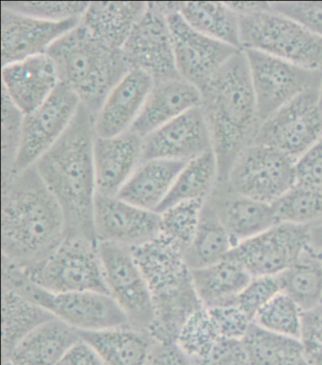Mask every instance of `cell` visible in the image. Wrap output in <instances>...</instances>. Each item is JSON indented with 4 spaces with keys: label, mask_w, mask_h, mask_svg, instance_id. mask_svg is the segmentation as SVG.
Instances as JSON below:
<instances>
[{
    "label": "cell",
    "mask_w": 322,
    "mask_h": 365,
    "mask_svg": "<svg viewBox=\"0 0 322 365\" xmlns=\"http://www.w3.org/2000/svg\"><path fill=\"white\" fill-rule=\"evenodd\" d=\"M108 294L130 326L149 331L155 312L152 295L130 248L98 242Z\"/></svg>",
    "instance_id": "cell-12"
},
{
    "label": "cell",
    "mask_w": 322,
    "mask_h": 365,
    "mask_svg": "<svg viewBox=\"0 0 322 365\" xmlns=\"http://www.w3.org/2000/svg\"><path fill=\"white\" fill-rule=\"evenodd\" d=\"M217 181L219 164L214 150H210L185 164L156 212L161 213L180 202L197 200L205 201Z\"/></svg>",
    "instance_id": "cell-33"
},
{
    "label": "cell",
    "mask_w": 322,
    "mask_h": 365,
    "mask_svg": "<svg viewBox=\"0 0 322 365\" xmlns=\"http://www.w3.org/2000/svg\"><path fill=\"white\" fill-rule=\"evenodd\" d=\"M147 365H195L176 344L156 343Z\"/></svg>",
    "instance_id": "cell-48"
},
{
    "label": "cell",
    "mask_w": 322,
    "mask_h": 365,
    "mask_svg": "<svg viewBox=\"0 0 322 365\" xmlns=\"http://www.w3.org/2000/svg\"><path fill=\"white\" fill-rule=\"evenodd\" d=\"M152 78L138 69H130L112 89L95 118L97 137H117L130 131L152 91Z\"/></svg>",
    "instance_id": "cell-21"
},
{
    "label": "cell",
    "mask_w": 322,
    "mask_h": 365,
    "mask_svg": "<svg viewBox=\"0 0 322 365\" xmlns=\"http://www.w3.org/2000/svg\"><path fill=\"white\" fill-rule=\"evenodd\" d=\"M261 123L306 89L321 85L322 71H311L254 49H244Z\"/></svg>",
    "instance_id": "cell-11"
},
{
    "label": "cell",
    "mask_w": 322,
    "mask_h": 365,
    "mask_svg": "<svg viewBox=\"0 0 322 365\" xmlns=\"http://www.w3.org/2000/svg\"><path fill=\"white\" fill-rule=\"evenodd\" d=\"M177 71L182 79L202 91L214 74L240 49L217 41L191 27L177 11L167 14Z\"/></svg>",
    "instance_id": "cell-15"
},
{
    "label": "cell",
    "mask_w": 322,
    "mask_h": 365,
    "mask_svg": "<svg viewBox=\"0 0 322 365\" xmlns=\"http://www.w3.org/2000/svg\"><path fill=\"white\" fill-rule=\"evenodd\" d=\"M296 185L322 192V138L296 162Z\"/></svg>",
    "instance_id": "cell-46"
},
{
    "label": "cell",
    "mask_w": 322,
    "mask_h": 365,
    "mask_svg": "<svg viewBox=\"0 0 322 365\" xmlns=\"http://www.w3.org/2000/svg\"><path fill=\"white\" fill-rule=\"evenodd\" d=\"M280 292H282V288L278 275L252 277L237 297V305L249 320L254 322L261 309Z\"/></svg>",
    "instance_id": "cell-42"
},
{
    "label": "cell",
    "mask_w": 322,
    "mask_h": 365,
    "mask_svg": "<svg viewBox=\"0 0 322 365\" xmlns=\"http://www.w3.org/2000/svg\"><path fill=\"white\" fill-rule=\"evenodd\" d=\"M205 201L197 200L180 202L159 213V235L170 240L185 254L198 230Z\"/></svg>",
    "instance_id": "cell-36"
},
{
    "label": "cell",
    "mask_w": 322,
    "mask_h": 365,
    "mask_svg": "<svg viewBox=\"0 0 322 365\" xmlns=\"http://www.w3.org/2000/svg\"><path fill=\"white\" fill-rule=\"evenodd\" d=\"M279 222L310 225L322 220V192L295 185L271 205Z\"/></svg>",
    "instance_id": "cell-37"
},
{
    "label": "cell",
    "mask_w": 322,
    "mask_h": 365,
    "mask_svg": "<svg viewBox=\"0 0 322 365\" xmlns=\"http://www.w3.org/2000/svg\"><path fill=\"white\" fill-rule=\"evenodd\" d=\"M2 289L42 307L79 331L128 326L129 321L108 294L98 292L53 294L41 288L16 263L2 259Z\"/></svg>",
    "instance_id": "cell-6"
},
{
    "label": "cell",
    "mask_w": 322,
    "mask_h": 365,
    "mask_svg": "<svg viewBox=\"0 0 322 365\" xmlns=\"http://www.w3.org/2000/svg\"><path fill=\"white\" fill-rule=\"evenodd\" d=\"M301 341L311 365H322V303L303 312Z\"/></svg>",
    "instance_id": "cell-45"
},
{
    "label": "cell",
    "mask_w": 322,
    "mask_h": 365,
    "mask_svg": "<svg viewBox=\"0 0 322 365\" xmlns=\"http://www.w3.org/2000/svg\"><path fill=\"white\" fill-rule=\"evenodd\" d=\"M187 163L167 159L141 162L117 196L135 207L156 212Z\"/></svg>",
    "instance_id": "cell-26"
},
{
    "label": "cell",
    "mask_w": 322,
    "mask_h": 365,
    "mask_svg": "<svg viewBox=\"0 0 322 365\" xmlns=\"http://www.w3.org/2000/svg\"><path fill=\"white\" fill-rule=\"evenodd\" d=\"M2 88L24 115L30 114L59 86L56 66L48 54L2 66Z\"/></svg>",
    "instance_id": "cell-22"
},
{
    "label": "cell",
    "mask_w": 322,
    "mask_h": 365,
    "mask_svg": "<svg viewBox=\"0 0 322 365\" xmlns=\"http://www.w3.org/2000/svg\"><path fill=\"white\" fill-rule=\"evenodd\" d=\"M201 108L226 181L239 156L254 143L261 120L244 51L234 54L201 91Z\"/></svg>",
    "instance_id": "cell-3"
},
{
    "label": "cell",
    "mask_w": 322,
    "mask_h": 365,
    "mask_svg": "<svg viewBox=\"0 0 322 365\" xmlns=\"http://www.w3.org/2000/svg\"><path fill=\"white\" fill-rule=\"evenodd\" d=\"M242 341L251 365H311L301 339L269 332L254 322Z\"/></svg>",
    "instance_id": "cell-32"
},
{
    "label": "cell",
    "mask_w": 322,
    "mask_h": 365,
    "mask_svg": "<svg viewBox=\"0 0 322 365\" xmlns=\"http://www.w3.org/2000/svg\"><path fill=\"white\" fill-rule=\"evenodd\" d=\"M272 11L294 20L322 37V1L271 2Z\"/></svg>",
    "instance_id": "cell-44"
},
{
    "label": "cell",
    "mask_w": 322,
    "mask_h": 365,
    "mask_svg": "<svg viewBox=\"0 0 322 365\" xmlns=\"http://www.w3.org/2000/svg\"><path fill=\"white\" fill-rule=\"evenodd\" d=\"M81 340L79 330L53 318L23 339L9 356L13 365H56Z\"/></svg>",
    "instance_id": "cell-27"
},
{
    "label": "cell",
    "mask_w": 322,
    "mask_h": 365,
    "mask_svg": "<svg viewBox=\"0 0 322 365\" xmlns=\"http://www.w3.org/2000/svg\"><path fill=\"white\" fill-rule=\"evenodd\" d=\"M46 54L56 66L60 83L95 115L130 71L120 49L95 38L81 23L55 42Z\"/></svg>",
    "instance_id": "cell-5"
},
{
    "label": "cell",
    "mask_w": 322,
    "mask_h": 365,
    "mask_svg": "<svg viewBox=\"0 0 322 365\" xmlns=\"http://www.w3.org/2000/svg\"><path fill=\"white\" fill-rule=\"evenodd\" d=\"M207 309L202 308L188 319L177 338L176 344L193 361L203 360L219 340Z\"/></svg>",
    "instance_id": "cell-39"
},
{
    "label": "cell",
    "mask_w": 322,
    "mask_h": 365,
    "mask_svg": "<svg viewBox=\"0 0 322 365\" xmlns=\"http://www.w3.org/2000/svg\"><path fill=\"white\" fill-rule=\"evenodd\" d=\"M95 115L80 106L62 137L34 164L66 222V237L98 242L94 225Z\"/></svg>",
    "instance_id": "cell-1"
},
{
    "label": "cell",
    "mask_w": 322,
    "mask_h": 365,
    "mask_svg": "<svg viewBox=\"0 0 322 365\" xmlns=\"http://www.w3.org/2000/svg\"><path fill=\"white\" fill-rule=\"evenodd\" d=\"M94 225L98 242L133 249L158 236L160 214L135 207L118 196L97 193Z\"/></svg>",
    "instance_id": "cell-17"
},
{
    "label": "cell",
    "mask_w": 322,
    "mask_h": 365,
    "mask_svg": "<svg viewBox=\"0 0 322 365\" xmlns=\"http://www.w3.org/2000/svg\"><path fill=\"white\" fill-rule=\"evenodd\" d=\"M1 187L2 256L27 267L66 239L65 217L34 166L1 179Z\"/></svg>",
    "instance_id": "cell-2"
},
{
    "label": "cell",
    "mask_w": 322,
    "mask_h": 365,
    "mask_svg": "<svg viewBox=\"0 0 322 365\" xmlns=\"http://www.w3.org/2000/svg\"><path fill=\"white\" fill-rule=\"evenodd\" d=\"M242 48L322 71V37L274 11L239 16Z\"/></svg>",
    "instance_id": "cell-8"
},
{
    "label": "cell",
    "mask_w": 322,
    "mask_h": 365,
    "mask_svg": "<svg viewBox=\"0 0 322 365\" xmlns=\"http://www.w3.org/2000/svg\"><path fill=\"white\" fill-rule=\"evenodd\" d=\"M104 365H147L156 341L146 329L128 326L80 331Z\"/></svg>",
    "instance_id": "cell-25"
},
{
    "label": "cell",
    "mask_w": 322,
    "mask_h": 365,
    "mask_svg": "<svg viewBox=\"0 0 322 365\" xmlns=\"http://www.w3.org/2000/svg\"><path fill=\"white\" fill-rule=\"evenodd\" d=\"M201 91L182 77L155 82L130 131L146 138L188 110L201 106Z\"/></svg>",
    "instance_id": "cell-24"
},
{
    "label": "cell",
    "mask_w": 322,
    "mask_h": 365,
    "mask_svg": "<svg viewBox=\"0 0 322 365\" xmlns=\"http://www.w3.org/2000/svg\"><path fill=\"white\" fill-rule=\"evenodd\" d=\"M309 225L279 224L244 240L228 255L251 277L279 275L308 248Z\"/></svg>",
    "instance_id": "cell-13"
},
{
    "label": "cell",
    "mask_w": 322,
    "mask_h": 365,
    "mask_svg": "<svg viewBox=\"0 0 322 365\" xmlns=\"http://www.w3.org/2000/svg\"><path fill=\"white\" fill-rule=\"evenodd\" d=\"M303 315L301 307L282 292L261 309L254 323L269 332L301 339Z\"/></svg>",
    "instance_id": "cell-38"
},
{
    "label": "cell",
    "mask_w": 322,
    "mask_h": 365,
    "mask_svg": "<svg viewBox=\"0 0 322 365\" xmlns=\"http://www.w3.org/2000/svg\"><path fill=\"white\" fill-rule=\"evenodd\" d=\"M177 11L195 30L243 51L239 16L226 2H177Z\"/></svg>",
    "instance_id": "cell-30"
},
{
    "label": "cell",
    "mask_w": 322,
    "mask_h": 365,
    "mask_svg": "<svg viewBox=\"0 0 322 365\" xmlns=\"http://www.w3.org/2000/svg\"><path fill=\"white\" fill-rule=\"evenodd\" d=\"M278 277L282 292L291 297L303 312L322 303V263L311 246Z\"/></svg>",
    "instance_id": "cell-35"
},
{
    "label": "cell",
    "mask_w": 322,
    "mask_h": 365,
    "mask_svg": "<svg viewBox=\"0 0 322 365\" xmlns=\"http://www.w3.org/2000/svg\"><path fill=\"white\" fill-rule=\"evenodd\" d=\"M191 271L205 308L234 305L252 278L239 262L228 257L208 267Z\"/></svg>",
    "instance_id": "cell-29"
},
{
    "label": "cell",
    "mask_w": 322,
    "mask_h": 365,
    "mask_svg": "<svg viewBox=\"0 0 322 365\" xmlns=\"http://www.w3.org/2000/svg\"><path fill=\"white\" fill-rule=\"evenodd\" d=\"M195 365H251L242 340L219 339L210 353Z\"/></svg>",
    "instance_id": "cell-47"
},
{
    "label": "cell",
    "mask_w": 322,
    "mask_h": 365,
    "mask_svg": "<svg viewBox=\"0 0 322 365\" xmlns=\"http://www.w3.org/2000/svg\"><path fill=\"white\" fill-rule=\"evenodd\" d=\"M53 318L42 307L2 289V360L9 358L23 339Z\"/></svg>",
    "instance_id": "cell-31"
},
{
    "label": "cell",
    "mask_w": 322,
    "mask_h": 365,
    "mask_svg": "<svg viewBox=\"0 0 322 365\" xmlns=\"http://www.w3.org/2000/svg\"><path fill=\"white\" fill-rule=\"evenodd\" d=\"M24 114L1 89V179L14 175Z\"/></svg>",
    "instance_id": "cell-40"
},
{
    "label": "cell",
    "mask_w": 322,
    "mask_h": 365,
    "mask_svg": "<svg viewBox=\"0 0 322 365\" xmlns=\"http://www.w3.org/2000/svg\"><path fill=\"white\" fill-rule=\"evenodd\" d=\"M56 365H104L97 353L83 340L75 344Z\"/></svg>",
    "instance_id": "cell-49"
},
{
    "label": "cell",
    "mask_w": 322,
    "mask_h": 365,
    "mask_svg": "<svg viewBox=\"0 0 322 365\" xmlns=\"http://www.w3.org/2000/svg\"><path fill=\"white\" fill-rule=\"evenodd\" d=\"M310 246L322 251V220L309 225Z\"/></svg>",
    "instance_id": "cell-51"
},
{
    "label": "cell",
    "mask_w": 322,
    "mask_h": 365,
    "mask_svg": "<svg viewBox=\"0 0 322 365\" xmlns=\"http://www.w3.org/2000/svg\"><path fill=\"white\" fill-rule=\"evenodd\" d=\"M210 150H213L210 131L199 106L144 138L141 162L152 159L189 162Z\"/></svg>",
    "instance_id": "cell-19"
},
{
    "label": "cell",
    "mask_w": 322,
    "mask_h": 365,
    "mask_svg": "<svg viewBox=\"0 0 322 365\" xmlns=\"http://www.w3.org/2000/svg\"><path fill=\"white\" fill-rule=\"evenodd\" d=\"M320 89H306L264 120L254 144L274 148L297 162L322 138Z\"/></svg>",
    "instance_id": "cell-9"
},
{
    "label": "cell",
    "mask_w": 322,
    "mask_h": 365,
    "mask_svg": "<svg viewBox=\"0 0 322 365\" xmlns=\"http://www.w3.org/2000/svg\"><path fill=\"white\" fill-rule=\"evenodd\" d=\"M239 16H252V14L271 11V2H226Z\"/></svg>",
    "instance_id": "cell-50"
},
{
    "label": "cell",
    "mask_w": 322,
    "mask_h": 365,
    "mask_svg": "<svg viewBox=\"0 0 322 365\" xmlns=\"http://www.w3.org/2000/svg\"><path fill=\"white\" fill-rule=\"evenodd\" d=\"M130 69L150 75L155 82L179 78L167 14L159 2L146 11L121 49Z\"/></svg>",
    "instance_id": "cell-16"
},
{
    "label": "cell",
    "mask_w": 322,
    "mask_h": 365,
    "mask_svg": "<svg viewBox=\"0 0 322 365\" xmlns=\"http://www.w3.org/2000/svg\"><path fill=\"white\" fill-rule=\"evenodd\" d=\"M315 251H316V253H317L318 257H320L321 262L322 263V251L321 250H317V249H315Z\"/></svg>",
    "instance_id": "cell-53"
},
{
    "label": "cell",
    "mask_w": 322,
    "mask_h": 365,
    "mask_svg": "<svg viewBox=\"0 0 322 365\" xmlns=\"http://www.w3.org/2000/svg\"><path fill=\"white\" fill-rule=\"evenodd\" d=\"M89 4L90 2L3 1L1 8L46 21L61 22L81 19Z\"/></svg>",
    "instance_id": "cell-41"
},
{
    "label": "cell",
    "mask_w": 322,
    "mask_h": 365,
    "mask_svg": "<svg viewBox=\"0 0 322 365\" xmlns=\"http://www.w3.org/2000/svg\"><path fill=\"white\" fill-rule=\"evenodd\" d=\"M130 250L152 295L155 318L149 332L159 344H176L185 324L204 308L185 254L161 235Z\"/></svg>",
    "instance_id": "cell-4"
},
{
    "label": "cell",
    "mask_w": 322,
    "mask_h": 365,
    "mask_svg": "<svg viewBox=\"0 0 322 365\" xmlns=\"http://www.w3.org/2000/svg\"><path fill=\"white\" fill-rule=\"evenodd\" d=\"M226 182L243 196L272 205L296 185V161L274 148L252 144L234 162Z\"/></svg>",
    "instance_id": "cell-10"
},
{
    "label": "cell",
    "mask_w": 322,
    "mask_h": 365,
    "mask_svg": "<svg viewBox=\"0 0 322 365\" xmlns=\"http://www.w3.org/2000/svg\"><path fill=\"white\" fill-rule=\"evenodd\" d=\"M233 248L224 225L213 207L205 201L198 230L185 253L188 267L191 270L208 267L227 257Z\"/></svg>",
    "instance_id": "cell-34"
},
{
    "label": "cell",
    "mask_w": 322,
    "mask_h": 365,
    "mask_svg": "<svg viewBox=\"0 0 322 365\" xmlns=\"http://www.w3.org/2000/svg\"><path fill=\"white\" fill-rule=\"evenodd\" d=\"M143 139L130 130L113 138L95 135L94 168L98 194L118 195L140 164Z\"/></svg>",
    "instance_id": "cell-23"
},
{
    "label": "cell",
    "mask_w": 322,
    "mask_h": 365,
    "mask_svg": "<svg viewBox=\"0 0 322 365\" xmlns=\"http://www.w3.org/2000/svg\"><path fill=\"white\" fill-rule=\"evenodd\" d=\"M320 108L321 112L322 115V81H321V89H320Z\"/></svg>",
    "instance_id": "cell-52"
},
{
    "label": "cell",
    "mask_w": 322,
    "mask_h": 365,
    "mask_svg": "<svg viewBox=\"0 0 322 365\" xmlns=\"http://www.w3.org/2000/svg\"><path fill=\"white\" fill-rule=\"evenodd\" d=\"M80 106L78 96L60 83L45 103L30 114L24 115L14 173L34 166L41 156L62 137Z\"/></svg>",
    "instance_id": "cell-14"
},
{
    "label": "cell",
    "mask_w": 322,
    "mask_h": 365,
    "mask_svg": "<svg viewBox=\"0 0 322 365\" xmlns=\"http://www.w3.org/2000/svg\"><path fill=\"white\" fill-rule=\"evenodd\" d=\"M21 269L36 285L53 294H108L98 243L85 237H66L45 259Z\"/></svg>",
    "instance_id": "cell-7"
},
{
    "label": "cell",
    "mask_w": 322,
    "mask_h": 365,
    "mask_svg": "<svg viewBox=\"0 0 322 365\" xmlns=\"http://www.w3.org/2000/svg\"><path fill=\"white\" fill-rule=\"evenodd\" d=\"M80 19L46 21L1 8V65L48 53V49L80 23Z\"/></svg>",
    "instance_id": "cell-18"
},
{
    "label": "cell",
    "mask_w": 322,
    "mask_h": 365,
    "mask_svg": "<svg viewBox=\"0 0 322 365\" xmlns=\"http://www.w3.org/2000/svg\"><path fill=\"white\" fill-rule=\"evenodd\" d=\"M147 2H90L80 23L95 38L122 49L146 11Z\"/></svg>",
    "instance_id": "cell-28"
},
{
    "label": "cell",
    "mask_w": 322,
    "mask_h": 365,
    "mask_svg": "<svg viewBox=\"0 0 322 365\" xmlns=\"http://www.w3.org/2000/svg\"><path fill=\"white\" fill-rule=\"evenodd\" d=\"M206 201L216 211L234 247L279 224L271 205L236 192L226 181L217 182Z\"/></svg>",
    "instance_id": "cell-20"
},
{
    "label": "cell",
    "mask_w": 322,
    "mask_h": 365,
    "mask_svg": "<svg viewBox=\"0 0 322 365\" xmlns=\"http://www.w3.org/2000/svg\"><path fill=\"white\" fill-rule=\"evenodd\" d=\"M206 309L219 338L242 341L245 338L252 321L237 304Z\"/></svg>",
    "instance_id": "cell-43"
}]
</instances>
